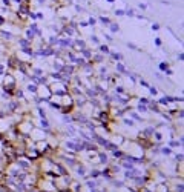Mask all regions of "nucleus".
<instances>
[{
  "instance_id": "f257e3e1",
  "label": "nucleus",
  "mask_w": 184,
  "mask_h": 192,
  "mask_svg": "<svg viewBox=\"0 0 184 192\" xmlns=\"http://www.w3.org/2000/svg\"><path fill=\"white\" fill-rule=\"evenodd\" d=\"M101 22L104 23V25H107V23H109V19H104V17H103V19H101Z\"/></svg>"
},
{
  "instance_id": "f03ea898",
  "label": "nucleus",
  "mask_w": 184,
  "mask_h": 192,
  "mask_svg": "<svg viewBox=\"0 0 184 192\" xmlns=\"http://www.w3.org/2000/svg\"><path fill=\"white\" fill-rule=\"evenodd\" d=\"M107 2H113V0H107Z\"/></svg>"
}]
</instances>
